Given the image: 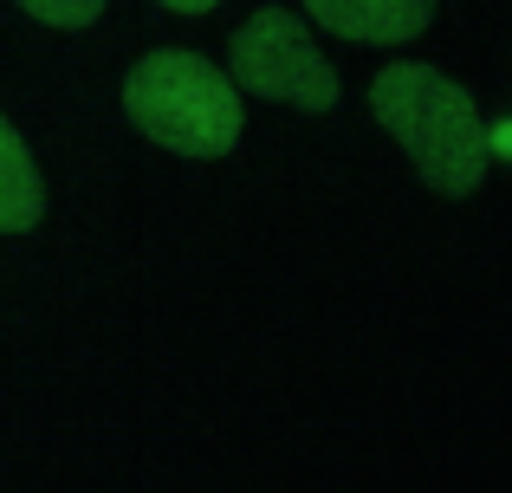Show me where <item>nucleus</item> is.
I'll list each match as a JSON object with an SVG mask.
<instances>
[{"instance_id": "7ed1b4c3", "label": "nucleus", "mask_w": 512, "mask_h": 493, "mask_svg": "<svg viewBox=\"0 0 512 493\" xmlns=\"http://www.w3.org/2000/svg\"><path fill=\"white\" fill-rule=\"evenodd\" d=\"M227 78L240 98H273V104H299V111H331L338 104V65L318 52L305 13L292 7H260L234 39H227Z\"/></svg>"}, {"instance_id": "20e7f679", "label": "nucleus", "mask_w": 512, "mask_h": 493, "mask_svg": "<svg viewBox=\"0 0 512 493\" xmlns=\"http://www.w3.org/2000/svg\"><path fill=\"white\" fill-rule=\"evenodd\" d=\"M305 20H318L350 46H409V39L428 33L435 7L428 0H312Z\"/></svg>"}, {"instance_id": "423d86ee", "label": "nucleus", "mask_w": 512, "mask_h": 493, "mask_svg": "<svg viewBox=\"0 0 512 493\" xmlns=\"http://www.w3.org/2000/svg\"><path fill=\"white\" fill-rule=\"evenodd\" d=\"M26 13H33L39 26H65V33H78V26L98 20V0H26Z\"/></svg>"}, {"instance_id": "f257e3e1", "label": "nucleus", "mask_w": 512, "mask_h": 493, "mask_svg": "<svg viewBox=\"0 0 512 493\" xmlns=\"http://www.w3.org/2000/svg\"><path fill=\"white\" fill-rule=\"evenodd\" d=\"M370 111L389 137L402 143V156L415 163V176L435 195H474L487 176V117L474 111L461 85L435 65H383L370 78Z\"/></svg>"}, {"instance_id": "f03ea898", "label": "nucleus", "mask_w": 512, "mask_h": 493, "mask_svg": "<svg viewBox=\"0 0 512 493\" xmlns=\"http://www.w3.org/2000/svg\"><path fill=\"white\" fill-rule=\"evenodd\" d=\"M124 111L150 143H163L175 156H201V163L227 156L240 143V124H247V104H240L234 78L188 46H163L130 65Z\"/></svg>"}, {"instance_id": "0eeeda50", "label": "nucleus", "mask_w": 512, "mask_h": 493, "mask_svg": "<svg viewBox=\"0 0 512 493\" xmlns=\"http://www.w3.org/2000/svg\"><path fill=\"white\" fill-rule=\"evenodd\" d=\"M487 156H506V163H512V117L487 124Z\"/></svg>"}, {"instance_id": "39448f33", "label": "nucleus", "mask_w": 512, "mask_h": 493, "mask_svg": "<svg viewBox=\"0 0 512 493\" xmlns=\"http://www.w3.org/2000/svg\"><path fill=\"white\" fill-rule=\"evenodd\" d=\"M46 215V182H39L33 156H26L20 130L0 117V234H26Z\"/></svg>"}]
</instances>
